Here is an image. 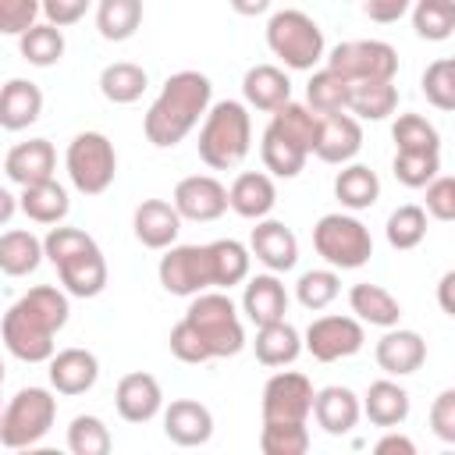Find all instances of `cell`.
Instances as JSON below:
<instances>
[{"instance_id": "obj_52", "label": "cell", "mask_w": 455, "mask_h": 455, "mask_svg": "<svg viewBox=\"0 0 455 455\" xmlns=\"http://www.w3.org/2000/svg\"><path fill=\"white\" fill-rule=\"evenodd\" d=\"M430 430L444 444H455V387H444L434 398V405H430Z\"/></svg>"}, {"instance_id": "obj_20", "label": "cell", "mask_w": 455, "mask_h": 455, "mask_svg": "<svg viewBox=\"0 0 455 455\" xmlns=\"http://www.w3.org/2000/svg\"><path fill=\"white\" fill-rule=\"evenodd\" d=\"M53 171H57V153H53L50 139L18 142V146H11L7 156H4V174H7V181L21 185V188L53 178Z\"/></svg>"}, {"instance_id": "obj_10", "label": "cell", "mask_w": 455, "mask_h": 455, "mask_svg": "<svg viewBox=\"0 0 455 455\" xmlns=\"http://www.w3.org/2000/svg\"><path fill=\"white\" fill-rule=\"evenodd\" d=\"M327 68L348 82H391L398 75V53L384 39H348L327 53Z\"/></svg>"}, {"instance_id": "obj_22", "label": "cell", "mask_w": 455, "mask_h": 455, "mask_svg": "<svg viewBox=\"0 0 455 455\" xmlns=\"http://www.w3.org/2000/svg\"><path fill=\"white\" fill-rule=\"evenodd\" d=\"M100 377V363L89 348H60L50 359V384L57 395H85Z\"/></svg>"}, {"instance_id": "obj_55", "label": "cell", "mask_w": 455, "mask_h": 455, "mask_svg": "<svg viewBox=\"0 0 455 455\" xmlns=\"http://www.w3.org/2000/svg\"><path fill=\"white\" fill-rule=\"evenodd\" d=\"M412 7V0H363V11L370 21H380V25H391L398 21L405 11Z\"/></svg>"}, {"instance_id": "obj_41", "label": "cell", "mask_w": 455, "mask_h": 455, "mask_svg": "<svg viewBox=\"0 0 455 455\" xmlns=\"http://www.w3.org/2000/svg\"><path fill=\"white\" fill-rule=\"evenodd\" d=\"M263 455H306L309 451V430L295 419H263L259 430Z\"/></svg>"}, {"instance_id": "obj_14", "label": "cell", "mask_w": 455, "mask_h": 455, "mask_svg": "<svg viewBox=\"0 0 455 455\" xmlns=\"http://www.w3.org/2000/svg\"><path fill=\"white\" fill-rule=\"evenodd\" d=\"M171 203L178 206V213H181L185 220H199V224L217 220V217L231 206L228 188H224L213 174H188V178H181Z\"/></svg>"}, {"instance_id": "obj_18", "label": "cell", "mask_w": 455, "mask_h": 455, "mask_svg": "<svg viewBox=\"0 0 455 455\" xmlns=\"http://www.w3.org/2000/svg\"><path fill=\"white\" fill-rule=\"evenodd\" d=\"M181 213L174 203L167 199H142L135 206V217H132V228H135V238L146 245V249H171L178 242V231H181Z\"/></svg>"}, {"instance_id": "obj_13", "label": "cell", "mask_w": 455, "mask_h": 455, "mask_svg": "<svg viewBox=\"0 0 455 455\" xmlns=\"http://www.w3.org/2000/svg\"><path fill=\"white\" fill-rule=\"evenodd\" d=\"M366 331L355 316H316L306 327V352L320 363H334V359H348L363 348Z\"/></svg>"}, {"instance_id": "obj_15", "label": "cell", "mask_w": 455, "mask_h": 455, "mask_svg": "<svg viewBox=\"0 0 455 455\" xmlns=\"http://www.w3.org/2000/svg\"><path fill=\"white\" fill-rule=\"evenodd\" d=\"M249 249H252V256L267 267V270H274V274H284V270H291L295 263H299V238H295V231L288 228V224H281V220H256V228H252V235H249Z\"/></svg>"}, {"instance_id": "obj_33", "label": "cell", "mask_w": 455, "mask_h": 455, "mask_svg": "<svg viewBox=\"0 0 455 455\" xmlns=\"http://www.w3.org/2000/svg\"><path fill=\"white\" fill-rule=\"evenodd\" d=\"M334 196L345 210H370L380 199V178L366 164H345L334 178Z\"/></svg>"}, {"instance_id": "obj_54", "label": "cell", "mask_w": 455, "mask_h": 455, "mask_svg": "<svg viewBox=\"0 0 455 455\" xmlns=\"http://www.w3.org/2000/svg\"><path fill=\"white\" fill-rule=\"evenodd\" d=\"M89 4H92V0H43V14H46L50 25L68 28V25H75V21L85 18Z\"/></svg>"}, {"instance_id": "obj_7", "label": "cell", "mask_w": 455, "mask_h": 455, "mask_svg": "<svg viewBox=\"0 0 455 455\" xmlns=\"http://www.w3.org/2000/svg\"><path fill=\"white\" fill-rule=\"evenodd\" d=\"M57 419V398L46 387H21L0 416V444L7 451L39 444Z\"/></svg>"}, {"instance_id": "obj_49", "label": "cell", "mask_w": 455, "mask_h": 455, "mask_svg": "<svg viewBox=\"0 0 455 455\" xmlns=\"http://www.w3.org/2000/svg\"><path fill=\"white\" fill-rule=\"evenodd\" d=\"M338 291H341V281H338V274H334V267L331 270H306L302 277H299V284H295V295H299V302L306 306V309H327L334 299H338Z\"/></svg>"}, {"instance_id": "obj_51", "label": "cell", "mask_w": 455, "mask_h": 455, "mask_svg": "<svg viewBox=\"0 0 455 455\" xmlns=\"http://www.w3.org/2000/svg\"><path fill=\"white\" fill-rule=\"evenodd\" d=\"M171 352L181 359V363H206V359H213L210 355V348H206V341L199 338V331L181 316L178 323H174V331H171Z\"/></svg>"}, {"instance_id": "obj_9", "label": "cell", "mask_w": 455, "mask_h": 455, "mask_svg": "<svg viewBox=\"0 0 455 455\" xmlns=\"http://www.w3.org/2000/svg\"><path fill=\"white\" fill-rule=\"evenodd\" d=\"M64 167H68L71 185H75L82 196H100V192H107V188L114 185V174H117L114 142H110L103 132H78V135L68 142Z\"/></svg>"}, {"instance_id": "obj_34", "label": "cell", "mask_w": 455, "mask_h": 455, "mask_svg": "<svg viewBox=\"0 0 455 455\" xmlns=\"http://www.w3.org/2000/svg\"><path fill=\"white\" fill-rule=\"evenodd\" d=\"M46 256V245L32 235V231H4L0 235V270L7 277H25L39 267V259Z\"/></svg>"}, {"instance_id": "obj_40", "label": "cell", "mask_w": 455, "mask_h": 455, "mask_svg": "<svg viewBox=\"0 0 455 455\" xmlns=\"http://www.w3.org/2000/svg\"><path fill=\"white\" fill-rule=\"evenodd\" d=\"M252 249H245L242 242L235 238H217L210 242V256H213V281L217 288H231V284H242L249 277V256Z\"/></svg>"}, {"instance_id": "obj_1", "label": "cell", "mask_w": 455, "mask_h": 455, "mask_svg": "<svg viewBox=\"0 0 455 455\" xmlns=\"http://www.w3.org/2000/svg\"><path fill=\"white\" fill-rule=\"evenodd\" d=\"M68 291L53 284H36L28 288L0 323L4 345L14 359L21 363H50L53 359V338L68 323Z\"/></svg>"}, {"instance_id": "obj_57", "label": "cell", "mask_w": 455, "mask_h": 455, "mask_svg": "<svg viewBox=\"0 0 455 455\" xmlns=\"http://www.w3.org/2000/svg\"><path fill=\"white\" fill-rule=\"evenodd\" d=\"M437 306H441L448 316H455V270H448V274L437 281Z\"/></svg>"}, {"instance_id": "obj_58", "label": "cell", "mask_w": 455, "mask_h": 455, "mask_svg": "<svg viewBox=\"0 0 455 455\" xmlns=\"http://www.w3.org/2000/svg\"><path fill=\"white\" fill-rule=\"evenodd\" d=\"M228 4H231V11L242 14V18H256V14L270 11V0H228Z\"/></svg>"}, {"instance_id": "obj_17", "label": "cell", "mask_w": 455, "mask_h": 455, "mask_svg": "<svg viewBox=\"0 0 455 455\" xmlns=\"http://www.w3.org/2000/svg\"><path fill=\"white\" fill-rule=\"evenodd\" d=\"M359 149H363V124H359V117H355V114H345V110H338V114H323V121H320V142H316V156H320L323 164H338V167H345V164L355 160Z\"/></svg>"}, {"instance_id": "obj_6", "label": "cell", "mask_w": 455, "mask_h": 455, "mask_svg": "<svg viewBox=\"0 0 455 455\" xmlns=\"http://www.w3.org/2000/svg\"><path fill=\"white\" fill-rule=\"evenodd\" d=\"M185 320L199 331V338L206 341L213 359L238 355L242 345H245V331H242L238 309H235V302L224 291H199V295H192V302L185 309Z\"/></svg>"}, {"instance_id": "obj_29", "label": "cell", "mask_w": 455, "mask_h": 455, "mask_svg": "<svg viewBox=\"0 0 455 455\" xmlns=\"http://www.w3.org/2000/svg\"><path fill=\"white\" fill-rule=\"evenodd\" d=\"M348 306H352V313H355L363 323H373V327H384V331H387V327H398V320H402L398 299H395L387 288L370 284V281L352 284Z\"/></svg>"}, {"instance_id": "obj_31", "label": "cell", "mask_w": 455, "mask_h": 455, "mask_svg": "<svg viewBox=\"0 0 455 455\" xmlns=\"http://www.w3.org/2000/svg\"><path fill=\"white\" fill-rule=\"evenodd\" d=\"M302 345H306V341L299 338V331H295L288 320L256 327V341H252L256 359H259L263 366H288V363H295L299 352H302Z\"/></svg>"}, {"instance_id": "obj_11", "label": "cell", "mask_w": 455, "mask_h": 455, "mask_svg": "<svg viewBox=\"0 0 455 455\" xmlns=\"http://www.w3.org/2000/svg\"><path fill=\"white\" fill-rule=\"evenodd\" d=\"M160 284L171 291V295H199L206 288H217L213 281V256H210V245H171L164 256H160Z\"/></svg>"}, {"instance_id": "obj_43", "label": "cell", "mask_w": 455, "mask_h": 455, "mask_svg": "<svg viewBox=\"0 0 455 455\" xmlns=\"http://www.w3.org/2000/svg\"><path fill=\"white\" fill-rule=\"evenodd\" d=\"M391 139H395V149H405V153H441L437 128L419 114H402L391 124Z\"/></svg>"}, {"instance_id": "obj_16", "label": "cell", "mask_w": 455, "mask_h": 455, "mask_svg": "<svg viewBox=\"0 0 455 455\" xmlns=\"http://www.w3.org/2000/svg\"><path fill=\"white\" fill-rule=\"evenodd\" d=\"M164 434L178 448H199L213 437V412L196 398H174L164 412Z\"/></svg>"}, {"instance_id": "obj_19", "label": "cell", "mask_w": 455, "mask_h": 455, "mask_svg": "<svg viewBox=\"0 0 455 455\" xmlns=\"http://www.w3.org/2000/svg\"><path fill=\"white\" fill-rule=\"evenodd\" d=\"M114 405H117V416L128 419V423H149L160 405H164V391H160V380L153 373H124L117 380V391H114Z\"/></svg>"}, {"instance_id": "obj_60", "label": "cell", "mask_w": 455, "mask_h": 455, "mask_svg": "<svg viewBox=\"0 0 455 455\" xmlns=\"http://www.w3.org/2000/svg\"><path fill=\"white\" fill-rule=\"evenodd\" d=\"M444 4H451V7H455V0H444Z\"/></svg>"}, {"instance_id": "obj_23", "label": "cell", "mask_w": 455, "mask_h": 455, "mask_svg": "<svg viewBox=\"0 0 455 455\" xmlns=\"http://www.w3.org/2000/svg\"><path fill=\"white\" fill-rule=\"evenodd\" d=\"M242 313H245L249 323H256V327L284 320V313H288V291H284V284L274 277V270L249 277V284H245V291H242Z\"/></svg>"}, {"instance_id": "obj_21", "label": "cell", "mask_w": 455, "mask_h": 455, "mask_svg": "<svg viewBox=\"0 0 455 455\" xmlns=\"http://www.w3.org/2000/svg\"><path fill=\"white\" fill-rule=\"evenodd\" d=\"M377 366L387 373V377H409L423 366L427 359V341L416 334V331H405V327H387L384 338L377 341Z\"/></svg>"}, {"instance_id": "obj_37", "label": "cell", "mask_w": 455, "mask_h": 455, "mask_svg": "<svg viewBox=\"0 0 455 455\" xmlns=\"http://www.w3.org/2000/svg\"><path fill=\"white\" fill-rule=\"evenodd\" d=\"M142 25V0H100L96 7V28L110 43H124Z\"/></svg>"}, {"instance_id": "obj_3", "label": "cell", "mask_w": 455, "mask_h": 455, "mask_svg": "<svg viewBox=\"0 0 455 455\" xmlns=\"http://www.w3.org/2000/svg\"><path fill=\"white\" fill-rule=\"evenodd\" d=\"M46 245V259L57 267L60 284L68 295L75 299H92L107 288V259L100 252V245L78 231V228H50V235L43 238Z\"/></svg>"}, {"instance_id": "obj_53", "label": "cell", "mask_w": 455, "mask_h": 455, "mask_svg": "<svg viewBox=\"0 0 455 455\" xmlns=\"http://www.w3.org/2000/svg\"><path fill=\"white\" fill-rule=\"evenodd\" d=\"M427 213L437 220H455V178H434L427 185Z\"/></svg>"}, {"instance_id": "obj_32", "label": "cell", "mask_w": 455, "mask_h": 455, "mask_svg": "<svg viewBox=\"0 0 455 455\" xmlns=\"http://www.w3.org/2000/svg\"><path fill=\"white\" fill-rule=\"evenodd\" d=\"M320 114L309 107V103H284L281 110H274L270 117V128L277 135H284L288 142L302 146L306 153H316V142H320Z\"/></svg>"}, {"instance_id": "obj_48", "label": "cell", "mask_w": 455, "mask_h": 455, "mask_svg": "<svg viewBox=\"0 0 455 455\" xmlns=\"http://www.w3.org/2000/svg\"><path fill=\"white\" fill-rule=\"evenodd\" d=\"M423 96L437 110H455V57H441L423 71Z\"/></svg>"}, {"instance_id": "obj_25", "label": "cell", "mask_w": 455, "mask_h": 455, "mask_svg": "<svg viewBox=\"0 0 455 455\" xmlns=\"http://www.w3.org/2000/svg\"><path fill=\"white\" fill-rule=\"evenodd\" d=\"M228 199H231V210L245 220H263L274 203H277V188H274V178L263 174V171H242L231 188H228Z\"/></svg>"}, {"instance_id": "obj_8", "label": "cell", "mask_w": 455, "mask_h": 455, "mask_svg": "<svg viewBox=\"0 0 455 455\" xmlns=\"http://www.w3.org/2000/svg\"><path fill=\"white\" fill-rule=\"evenodd\" d=\"M313 249L334 267V270H359L373 256L370 228L359 217L348 213H323L313 228Z\"/></svg>"}, {"instance_id": "obj_2", "label": "cell", "mask_w": 455, "mask_h": 455, "mask_svg": "<svg viewBox=\"0 0 455 455\" xmlns=\"http://www.w3.org/2000/svg\"><path fill=\"white\" fill-rule=\"evenodd\" d=\"M210 78L203 71H178L164 82L160 96L149 103L146 117H142V132L156 149H171L178 146L196 124L199 117H206L210 110Z\"/></svg>"}, {"instance_id": "obj_56", "label": "cell", "mask_w": 455, "mask_h": 455, "mask_svg": "<svg viewBox=\"0 0 455 455\" xmlns=\"http://www.w3.org/2000/svg\"><path fill=\"white\" fill-rule=\"evenodd\" d=\"M373 451H377V455H416V441H412V437H405V434L387 430V434L373 444Z\"/></svg>"}, {"instance_id": "obj_28", "label": "cell", "mask_w": 455, "mask_h": 455, "mask_svg": "<svg viewBox=\"0 0 455 455\" xmlns=\"http://www.w3.org/2000/svg\"><path fill=\"white\" fill-rule=\"evenodd\" d=\"M363 412L373 427L395 430L409 419V391L395 380H373L363 395Z\"/></svg>"}, {"instance_id": "obj_12", "label": "cell", "mask_w": 455, "mask_h": 455, "mask_svg": "<svg viewBox=\"0 0 455 455\" xmlns=\"http://www.w3.org/2000/svg\"><path fill=\"white\" fill-rule=\"evenodd\" d=\"M313 402H316V391H313V380L306 373H295V370H281L274 373L267 384H263V419H295V423H306L309 412H313Z\"/></svg>"}, {"instance_id": "obj_27", "label": "cell", "mask_w": 455, "mask_h": 455, "mask_svg": "<svg viewBox=\"0 0 455 455\" xmlns=\"http://www.w3.org/2000/svg\"><path fill=\"white\" fill-rule=\"evenodd\" d=\"M43 114V92L36 82L25 78H11L0 92V128L7 132H21L28 124H36Z\"/></svg>"}, {"instance_id": "obj_47", "label": "cell", "mask_w": 455, "mask_h": 455, "mask_svg": "<svg viewBox=\"0 0 455 455\" xmlns=\"http://www.w3.org/2000/svg\"><path fill=\"white\" fill-rule=\"evenodd\" d=\"M391 171H395V178L405 188H427L437 178V171H441V153H405V149H395Z\"/></svg>"}, {"instance_id": "obj_45", "label": "cell", "mask_w": 455, "mask_h": 455, "mask_svg": "<svg viewBox=\"0 0 455 455\" xmlns=\"http://www.w3.org/2000/svg\"><path fill=\"white\" fill-rule=\"evenodd\" d=\"M412 28L427 43H441L455 32V7L444 0H416L412 7Z\"/></svg>"}, {"instance_id": "obj_35", "label": "cell", "mask_w": 455, "mask_h": 455, "mask_svg": "<svg viewBox=\"0 0 455 455\" xmlns=\"http://www.w3.org/2000/svg\"><path fill=\"white\" fill-rule=\"evenodd\" d=\"M398 107V89L391 82H352L348 89V114L359 121H384Z\"/></svg>"}, {"instance_id": "obj_24", "label": "cell", "mask_w": 455, "mask_h": 455, "mask_svg": "<svg viewBox=\"0 0 455 455\" xmlns=\"http://www.w3.org/2000/svg\"><path fill=\"white\" fill-rule=\"evenodd\" d=\"M242 92H245V103L256 107V110H281L284 103H291V78L277 68V64H256L245 71L242 78Z\"/></svg>"}, {"instance_id": "obj_30", "label": "cell", "mask_w": 455, "mask_h": 455, "mask_svg": "<svg viewBox=\"0 0 455 455\" xmlns=\"http://www.w3.org/2000/svg\"><path fill=\"white\" fill-rule=\"evenodd\" d=\"M68 210H71V199H68L64 185L53 178L21 188V213L36 224H60L68 217Z\"/></svg>"}, {"instance_id": "obj_38", "label": "cell", "mask_w": 455, "mask_h": 455, "mask_svg": "<svg viewBox=\"0 0 455 455\" xmlns=\"http://www.w3.org/2000/svg\"><path fill=\"white\" fill-rule=\"evenodd\" d=\"M149 78L139 64L132 60H114L100 71V92L110 100V103H135L142 92H146Z\"/></svg>"}, {"instance_id": "obj_36", "label": "cell", "mask_w": 455, "mask_h": 455, "mask_svg": "<svg viewBox=\"0 0 455 455\" xmlns=\"http://www.w3.org/2000/svg\"><path fill=\"white\" fill-rule=\"evenodd\" d=\"M348 89H352V82L345 75H338L334 68H320L306 82V103L320 117L323 114H338V110H348Z\"/></svg>"}, {"instance_id": "obj_39", "label": "cell", "mask_w": 455, "mask_h": 455, "mask_svg": "<svg viewBox=\"0 0 455 455\" xmlns=\"http://www.w3.org/2000/svg\"><path fill=\"white\" fill-rule=\"evenodd\" d=\"M259 156H263V167L274 174V178H295L302 167H306V149L288 142L284 135H277L270 124L263 132V142H259Z\"/></svg>"}, {"instance_id": "obj_26", "label": "cell", "mask_w": 455, "mask_h": 455, "mask_svg": "<svg viewBox=\"0 0 455 455\" xmlns=\"http://www.w3.org/2000/svg\"><path fill=\"white\" fill-rule=\"evenodd\" d=\"M313 416H316V423H320L327 434L341 437V434H348V430L359 423V416H363V402L355 398V391H352V387L331 384V387L316 391Z\"/></svg>"}, {"instance_id": "obj_46", "label": "cell", "mask_w": 455, "mask_h": 455, "mask_svg": "<svg viewBox=\"0 0 455 455\" xmlns=\"http://www.w3.org/2000/svg\"><path fill=\"white\" fill-rule=\"evenodd\" d=\"M68 448L75 455H107L110 451V430L100 416H75L71 427H68Z\"/></svg>"}, {"instance_id": "obj_5", "label": "cell", "mask_w": 455, "mask_h": 455, "mask_svg": "<svg viewBox=\"0 0 455 455\" xmlns=\"http://www.w3.org/2000/svg\"><path fill=\"white\" fill-rule=\"evenodd\" d=\"M267 46L291 71H313L323 60V32L306 11H277L267 21Z\"/></svg>"}, {"instance_id": "obj_59", "label": "cell", "mask_w": 455, "mask_h": 455, "mask_svg": "<svg viewBox=\"0 0 455 455\" xmlns=\"http://www.w3.org/2000/svg\"><path fill=\"white\" fill-rule=\"evenodd\" d=\"M14 213V196L11 192H0V224H7Z\"/></svg>"}, {"instance_id": "obj_44", "label": "cell", "mask_w": 455, "mask_h": 455, "mask_svg": "<svg viewBox=\"0 0 455 455\" xmlns=\"http://www.w3.org/2000/svg\"><path fill=\"white\" fill-rule=\"evenodd\" d=\"M387 242H391V249H398V252H405V249H416L423 238H427V210L423 206H416V203H405V206H398L391 217H387Z\"/></svg>"}, {"instance_id": "obj_4", "label": "cell", "mask_w": 455, "mask_h": 455, "mask_svg": "<svg viewBox=\"0 0 455 455\" xmlns=\"http://www.w3.org/2000/svg\"><path fill=\"white\" fill-rule=\"evenodd\" d=\"M199 156L213 171H235L252 146V121L245 103L238 100H220L206 110L203 128H199Z\"/></svg>"}, {"instance_id": "obj_50", "label": "cell", "mask_w": 455, "mask_h": 455, "mask_svg": "<svg viewBox=\"0 0 455 455\" xmlns=\"http://www.w3.org/2000/svg\"><path fill=\"white\" fill-rule=\"evenodd\" d=\"M43 0H0V32L4 36H25L32 25H39Z\"/></svg>"}, {"instance_id": "obj_42", "label": "cell", "mask_w": 455, "mask_h": 455, "mask_svg": "<svg viewBox=\"0 0 455 455\" xmlns=\"http://www.w3.org/2000/svg\"><path fill=\"white\" fill-rule=\"evenodd\" d=\"M18 50H21V57L28 64L50 68V64H57L64 57V32L57 25H50V21L32 25L25 36H18Z\"/></svg>"}]
</instances>
